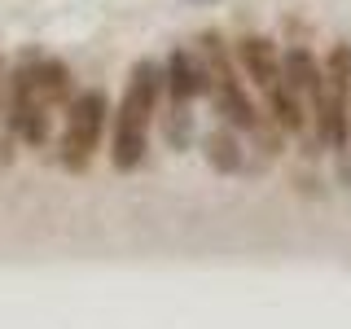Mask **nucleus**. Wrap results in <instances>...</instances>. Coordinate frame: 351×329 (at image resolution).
<instances>
[{
	"instance_id": "9",
	"label": "nucleus",
	"mask_w": 351,
	"mask_h": 329,
	"mask_svg": "<svg viewBox=\"0 0 351 329\" xmlns=\"http://www.w3.org/2000/svg\"><path fill=\"white\" fill-rule=\"evenodd\" d=\"M321 75H325L321 62H316L307 49H290V53L281 58V80L290 84L294 93L303 97V101H312V97H316V88H321Z\"/></svg>"
},
{
	"instance_id": "12",
	"label": "nucleus",
	"mask_w": 351,
	"mask_h": 329,
	"mask_svg": "<svg viewBox=\"0 0 351 329\" xmlns=\"http://www.w3.org/2000/svg\"><path fill=\"white\" fill-rule=\"evenodd\" d=\"M162 136H167L171 149H184L193 141V114H189V101H171L167 119H162Z\"/></svg>"
},
{
	"instance_id": "5",
	"label": "nucleus",
	"mask_w": 351,
	"mask_h": 329,
	"mask_svg": "<svg viewBox=\"0 0 351 329\" xmlns=\"http://www.w3.org/2000/svg\"><path fill=\"white\" fill-rule=\"evenodd\" d=\"M9 132H18L27 145H44L53 132V110L40 101V93L31 88V75L27 66L14 71L9 80Z\"/></svg>"
},
{
	"instance_id": "13",
	"label": "nucleus",
	"mask_w": 351,
	"mask_h": 329,
	"mask_svg": "<svg viewBox=\"0 0 351 329\" xmlns=\"http://www.w3.org/2000/svg\"><path fill=\"white\" fill-rule=\"evenodd\" d=\"M347 119H351V93H347Z\"/></svg>"
},
{
	"instance_id": "11",
	"label": "nucleus",
	"mask_w": 351,
	"mask_h": 329,
	"mask_svg": "<svg viewBox=\"0 0 351 329\" xmlns=\"http://www.w3.org/2000/svg\"><path fill=\"white\" fill-rule=\"evenodd\" d=\"M206 162H211L215 171H237V167H241L237 136H233L228 127H215L211 136H206Z\"/></svg>"
},
{
	"instance_id": "3",
	"label": "nucleus",
	"mask_w": 351,
	"mask_h": 329,
	"mask_svg": "<svg viewBox=\"0 0 351 329\" xmlns=\"http://www.w3.org/2000/svg\"><path fill=\"white\" fill-rule=\"evenodd\" d=\"M106 114H110V101L101 88H88V93L71 97L66 127H62V149H58L66 171H84L93 162L97 145H101V132H106Z\"/></svg>"
},
{
	"instance_id": "10",
	"label": "nucleus",
	"mask_w": 351,
	"mask_h": 329,
	"mask_svg": "<svg viewBox=\"0 0 351 329\" xmlns=\"http://www.w3.org/2000/svg\"><path fill=\"white\" fill-rule=\"evenodd\" d=\"M268 106H272V119H277L281 132H299L303 127V97L294 93L285 80H277L268 88Z\"/></svg>"
},
{
	"instance_id": "4",
	"label": "nucleus",
	"mask_w": 351,
	"mask_h": 329,
	"mask_svg": "<svg viewBox=\"0 0 351 329\" xmlns=\"http://www.w3.org/2000/svg\"><path fill=\"white\" fill-rule=\"evenodd\" d=\"M202 58H206V75H211V93L206 97L215 101V114L237 132H259L263 119H259L255 101L246 97L241 80L233 75V66H228L224 49H219V36H202Z\"/></svg>"
},
{
	"instance_id": "7",
	"label": "nucleus",
	"mask_w": 351,
	"mask_h": 329,
	"mask_svg": "<svg viewBox=\"0 0 351 329\" xmlns=\"http://www.w3.org/2000/svg\"><path fill=\"white\" fill-rule=\"evenodd\" d=\"M27 75H31V88L40 93V101L58 114V110L71 106V97H75V88H71V71L58 62V58H36V62H27Z\"/></svg>"
},
{
	"instance_id": "6",
	"label": "nucleus",
	"mask_w": 351,
	"mask_h": 329,
	"mask_svg": "<svg viewBox=\"0 0 351 329\" xmlns=\"http://www.w3.org/2000/svg\"><path fill=\"white\" fill-rule=\"evenodd\" d=\"M162 88H167L171 101H193V97L211 93V75H206V66L197 58H189L184 49H176L167 58V71H162Z\"/></svg>"
},
{
	"instance_id": "2",
	"label": "nucleus",
	"mask_w": 351,
	"mask_h": 329,
	"mask_svg": "<svg viewBox=\"0 0 351 329\" xmlns=\"http://www.w3.org/2000/svg\"><path fill=\"white\" fill-rule=\"evenodd\" d=\"M321 88L307 106L316 114V136L325 141L329 149H343L347 145V132H351V119H347V93H351V49L338 44L329 53V62L321 66Z\"/></svg>"
},
{
	"instance_id": "1",
	"label": "nucleus",
	"mask_w": 351,
	"mask_h": 329,
	"mask_svg": "<svg viewBox=\"0 0 351 329\" xmlns=\"http://www.w3.org/2000/svg\"><path fill=\"white\" fill-rule=\"evenodd\" d=\"M158 93H162V71L149 58H141L128 75L123 101L114 110V145H110V162L114 171H136L145 158V127L158 110Z\"/></svg>"
},
{
	"instance_id": "8",
	"label": "nucleus",
	"mask_w": 351,
	"mask_h": 329,
	"mask_svg": "<svg viewBox=\"0 0 351 329\" xmlns=\"http://www.w3.org/2000/svg\"><path fill=\"white\" fill-rule=\"evenodd\" d=\"M237 62H241V71L255 80V88H263V93H268V88L281 80L277 44L263 40V36H246V40H237Z\"/></svg>"
}]
</instances>
